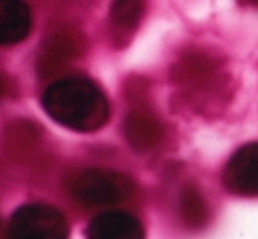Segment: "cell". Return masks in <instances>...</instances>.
I'll return each mask as SVG.
<instances>
[{"instance_id":"cell-4","label":"cell","mask_w":258,"mask_h":239,"mask_svg":"<svg viewBox=\"0 0 258 239\" xmlns=\"http://www.w3.org/2000/svg\"><path fill=\"white\" fill-rule=\"evenodd\" d=\"M223 185L237 197H258V143L244 144L228 158Z\"/></svg>"},{"instance_id":"cell-1","label":"cell","mask_w":258,"mask_h":239,"mask_svg":"<svg viewBox=\"0 0 258 239\" xmlns=\"http://www.w3.org/2000/svg\"><path fill=\"white\" fill-rule=\"evenodd\" d=\"M42 107L53 122L76 132H95L109 119V100L86 78L58 79L42 93Z\"/></svg>"},{"instance_id":"cell-9","label":"cell","mask_w":258,"mask_h":239,"mask_svg":"<svg viewBox=\"0 0 258 239\" xmlns=\"http://www.w3.org/2000/svg\"><path fill=\"white\" fill-rule=\"evenodd\" d=\"M146 11V0H114L111 7L112 28L119 34H132L139 27Z\"/></svg>"},{"instance_id":"cell-6","label":"cell","mask_w":258,"mask_h":239,"mask_svg":"<svg viewBox=\"0 0 258 239\" xmlns=\"http://www.w3.org/2000/svg\"><path fill=\"white\" fill-rule=\"evenodd\" d=\"M88 236L93 239H139L144 236V227L130 213L105 211L90 222Z\"/></svg>"},{"instance_id":"cell-11","label":"cell","mask_w":258,"mask_h":239,"mask_svg":"<svg viewBox=\"0 0 258 239\" xmlns=\"http://www.w3.org/2000/svg\"><path fill=\"white\" fill-rule=\"evenodd\" d=\"M241 2L248 4V6H253V7H258V0H241Z\"/></svg>"},{"instance_id":"cell-12","label":"cell","mask_w":258,"mask_h":239,"mask_svg":"<svg viewBox=\"0 0 258 239\" xmlns=\"http://www.w3.org/2000/svg\"><path fill=\"white\" fill-rule=\"evenodd\" d=\"M4 92H6V86H4V81L0 79V100H2V97H4Z\"/></svg>"},{"instance_id":"cell-8","label":"cell","mask_w":258,"mask_h":239,"mask_svg":"<svg viewBox=\"0 0 258 239\" xmlns=\"http://www.w3.org/2000/svg\"><path fill=\"white\" fill-rule=\"evenodd\" d=\"M216 76V67L214 62L207 58L202 53H191L184 56L177 65V78L183 86H191V88H206Z\"/></svg>"},{"instance_id":"cell-2","label":"cell","mask_w":258,"mask_h":239,"mask_svg":"<svg viewBox=\"0 0 258 239\" xmlns=\"http://www.w3.org/2000/svg\"><path fill=\"white\" fill-rule=\"evenodd\" d=\"M69 192L85 208H105L128 199L134 192V183L121 172L85 169L71 178Z\"/></svg>"},{"instance_id":"cell-5","label":"cell","mask_w":258,"mask_h":239,"mask_svg":"<svg viewBox=\"0 0 258 239\" xmlns=\"http://www.w3.org/2000/svg\"><path fill=\"white\" fill-rule=\"evenodd\" d=\"M125 136L134 150L151 151L163 143L165 127L151 109L137 107L125 118Z\"/></svg>"},{"instance_id":"cell-3","label":"cell","mask_w":258,"mask_h":239,"mask_svg":"<svg viewBox=\"0 0 258 239\" xmlns=\"http://www.w3.org/2000/svg\"><path fill=\"white\" fill-rule=\"evenodd\" d=\"M9 236L14 239H65L69 236V223L53 206L27 204L11 216Z\"/></svg>"},{"instance_id":"cell-10","label":"cell","mask_w":258,"mask_h":239,"mask_svg":"<svg viewBox=\"0 0 258 239\" xmlns=\"http://www.w3.org/2000/svg\"><path fill=\"white\" fill-rule=\"evenodd\" d=\"M179 215L183 218L184 225L191 229L204 227L209 220V208L204 195L195 187H184L183 194L179 197Z\"/></svg>"},{"instance_id":"cell-7","label":"cell","mask_w":258,"mask_h":239,"mask_svg":"<svg viewBox=\"0 0 258 239\" xmlns=\"http://www.w3.org/2000/svg\"><path fill=\"white\" fill-rule=\"evenodd\" d=\"M32 28V14L23 0H0V46L25 41Z\"/></svg>"}]
</instances>
